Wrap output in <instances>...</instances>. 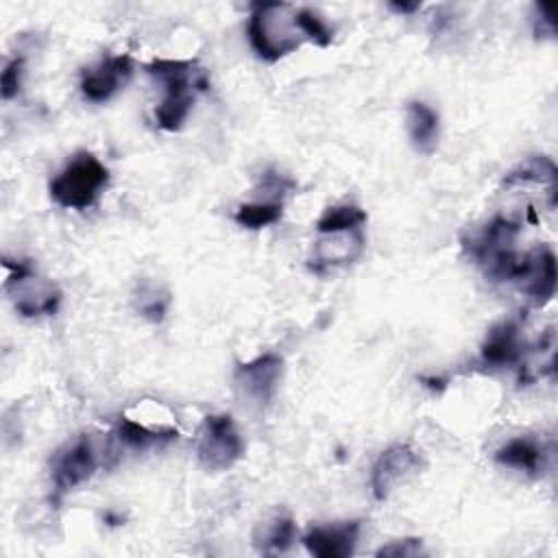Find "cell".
<instances>
[{
    "label": "cell",
    "mask_w": 558,
    "mask_h": 558,
    "mask_svg": "<svg viewBox=\"0 0 558 558\" xmlns=\"http://www.w3.org/2000/svg\"><path fill=\"white\" fill-rule=\"evenodd\" d=\"M246 37L255 54L268 63L296 52L307 41L299 17V7L286 2L253 4L246 22Z\"/></svg>",
    "instance_id": "cell-1"
},
{
    "label": "cell",
    "mask_w": 558,
    "mask_h": 558,
    "mask_svg": "<svg viewBox=\"0 0 558 558\" xmlns=\"http://www.w3.org/2000/svg\"><path fill=\"white\" fill-rule=\"evenodd\" d=\"M146 72L163 85V98L155 109V120L163 131H179L194 105V92L209 87L207 74L196 68V61L155 59Z\"/></svg>",
    "instance_id": "cell-2"
},
{
    "label": "cell",
    "mask_w": 558,
    "mask_h": 558,
    "mask_svg": "<svg viewBox=\"0 0 558 558\" xmlns=\"http://www.w3.org/2000/svg\"><path fill=\"white\" fill-rule=\"evenodd\" d=\"M521 231V225L508 216H495L482 229L462 238L464 253L484 268L486 277L493 281H510L519 251L514 240Z\"/></svg>",
    "instance_id": "cell-3"
},
{
    "label": "cell",
    "mask_w": 558,
    "mask_h": 558,
    "mask_svg": "<svg viewBox=\"0 0 558 558\" xmlns=\"http://www.w3.org/2000/svg\"><path fill=\"white\" fill-rule=\"evenodd\" d=\"M109 183V170L92 153H78L50 181V198L65 209H87Z\"/></svg>",
    "instance_id": "cell-4"
},
{
    "label": "cell",
    "mask_w": 558,
    "mask_h": 558,
    "mask_svg": "<svg viewBox=\"0 0 558 558\" xmlns=\"http://www.w3.org/2000/svg\"><path fill=\"white\" fill-rule=\"evenodd\" d=\"M2 266L7 270L4 290L11 292L13 305L22 316H52L59 310L61 290L54 283L39 279L28 262L2 259Z\"/></svg>",
    "instance_id": "cell-5"
},
{
    "label": "cell",
    "mask_w": 558,
    "mask_h": 558,
    "mask_svg": "<svg viewBox=\"0 0 558 558\" xmlns=\"http://www.w3.org/2000/svg\"><path fill=\"white\" fill-rule=\"evenodd\" d=\"M242 453L244 440L229 414H211L203 421L196 456L207 471H227Z\"/></svg>",
    "instance_id": "cell-6"
},
{
    "label": "cell",
    "mask_w": 558,
    "mask_h": 558,
    "mask_svg": "<svg viewBox=\"0 0 558 558\" xmlns=\"http://www.w3.org/2000/svg\"><path fill=\"white\" fill-rule=\"evenodd\" d=\"M556 255L549 246H536L519 255L512 283L534 303L545 305L556 294Z\"/></svg>",
    "instance_id": "cell-7"
},
{
    "label": "cell",
    "mask_w": 558,
    "mask_h": 558,
    "mask_svg": "<svg viewBox=\"0 0 558 558\" xmlns=\"http://www.w3.org/2000/svg\"><path fill=\"white\" fill-rule=\"evenodd\" d=\"M283 371V360L277 353H264L251 362H242L233 371V386L246 403L264 408L272 401Z\"/></svg>",
    "instance_id": "cell-8"
},
{
    "label": "cell",
    "mask_w": 558,
    "mask_h": 558,
    "mask_svg": "<svg viewBox=\"0 0 558 558\" xmlns=\"http://www.w3.org/2000/svg\"><path fill=\"white\" fill-rule=\"evenodd\" d=\"M423 460L418 451L405 442L384 449L371 469V490L377 501L390 497V493L408 477L418 473Z\"/></svg>",
    "instance_id": "cell-9"
},
{
    "label": "cell",
    "mask_w": 558,
    "mask_h": 558,
    "mask_svg": "<svg viewBox=\"0 0 558 558\" xmlns=\"http://www.w3.org/2000/svg\"><path fill=\"white\" fill-rule=\"evenodd\" d=\"M364 246H366V238L362 227L351 231H340V233H323L312 248L310 270L316 275H325L336 268L351 266L362 257Z\"/></svg>",
    "instance_id": "cell-10"
},
{
    "label": "cell",
    "mask_w": 558,
    "mask_h": 558,
    "mask_svg": "<svg viewBox=\"0 0 558 558\" xmlns=\"http://www.w3.org/2000/svg\"><path fill=\"white\" fill-rule=\"evenodd\" d=\"M96 451L87 436H78L72 445L61 449L52 460L54 499L83 484L96 471Z\"/></svg>",
    "instance_id": "cell-11"
},
{
    "label": "cell",
    "mask_w": 558,
    "mask_h": 558,
    "mask_svg": "<svg viewBox=\"0 0 558 558\" xmlns=\"http://www.w3.org/2000/svg\"><path fill=\"white\" fill-rule=\"evenodd\" d=\"M133 74V61L129 54H111L89 65L81 74V94L89 102L109 100Z\"/></svg>",
    "instance_id": "cell-12"
},
{
    "label": "cell",
    "mask_w": 558,
    "mask_h": 558,
    "mask_svg": "<svg viewBox=\"0 0 558 558\" xmlns=\"http://www.w3.org/2000/svg\"><path fill=\"white\" fill-rule=\"evenodd\" d=\"M523 355L525 342L517 320H501L493 325L480 347V364L490 371L514 366L523 360Z\"/></svg>",
    "instance_id": "cell-13"
},
{
    "label": "cell",
    "mask_w": 558,
    "mask_h": 558,
    "mask_svg": "<svg viewBox=\"0 0 558 558\" xmlns=\"http://www.w3.org/2000/svg\"><path fill=\"white\" fill-rule=\"evenodd\" d=\"M360 527V521L316 525L303 536V545L312 556L318 558H347L355 551Z\"/></svg>",
    "instance_id": "cell-14"
},
{
    "label": "cell",
    "mask_w": 558,
    "mask_h": 558,
    "mask_svg": "<svg viewBox=\"0 0 558 558\" xmlns=\"http://www.w3.org/2000/svg\"><path fill=\"white\" fill-rule=\"evenodd\" d=\"M495 462L525 475H538L545 469V449L534 438L517 436L495 451Z\"/></svg>",
    "instance_id": "cell-15"
},
{
    "label": "cell",
    "mask_w": 558,
    "mask_h": 558,
    "mask_svg": "<svg viewBox=\"0 0 558 558\" xmlns=\"http://www.w3.org/2000/svg\"><path fill=\"white\" fill-rule=\"evenodd\" d=\"M405 120H408V135L412 140V146L418 153H432L438 142L440 133V118L436 109H432L423 100H412L405 107Z\"/></svg>",
    "instance_id": "cell-16"
},
{
    "label": "cell",
    "mask_w": 558,
    "mask_h": 558,
    "mask_svg": "<svg viewBox=\"0 0 558 558\" xmlns=\"http://www.w3.org/2000/svg\"><path fill=\"white\" fill-rule=\"evenodd\" d=\"M296 538V525L288 514H275L268 521H262L253 532V545L262 554H283L292 547Z\"/></svg>",
    "instance_id": "cell-17"
},
{
    "label": "cell",
    "mask_w": 558,
    "mask_h": 558,
    "mask_svg": "<svg viewBox=\"0 0 558 558\" xmlns=\"http://www.w3.org/2000/svg\"><path fill=\"white\" fill-rule=\"evenodd\" d=\"M283 216L281 201H253L238 205L233 220L244 229H264L279 222Z\"/></svg>",
    "instance_id": "cell-18"
},
{
    "label": "cell",
    "mask_w": 558,
    "mask_h": 558,
    "mask_svg": "<svg viewBox=\"0 0 558 558\" xmlns=\"http://www.w3.org/2000/svg\"><path fill=\"white\" fill-rule=\"evenodd\" d=\"M118 438L126 447H131V449H148V447H153L157 442H166V440H172L177 436L159 432V429H153L146 423H142L140 418L126 414L118 423Z\"/></svg>",
    "instance_id": "cell-19"
},
{
    "label": "cell",
    "mask_w": 558,
    "mask_h": 558,
    "mask_svg": "<svg viewBox=\"0 0 558 558\" xmlns=\"http://www.w3.org/2000/svg\"><path fill=\"white\" fill-rule=\"evenodd\" d=\"M366 222V211L357 205H336L327 207L323 216L316 220V231L323 233H340V231H351L360 229Z\"/></svg>",
    "instance_id": "cell-20"
},
{
    "label": "cell",
    "mask_w": 558,
    "mask_h": 558,
    "mask_svg": "<svg viewBox=\"0 0 558 558\" xmlns=\"http://www.w3.org/2000/svg\"><path fill=\"white\" fill-rule=\"evenodd\" d=\"M521 183H549L556 185V163L549 157H530L510 170L504 179V185H521Z\"/></svg>",
    "instance_id": "cell-21"
},
{
    "label": "cell",
    "mask_w": 558,
    "mask_h": 558,
    "mask_svg": "<svg viewBox=\"0 0 558 558\" xmlns=\"http://www.w3.org/2000/svg\"><path fill=\"white\" fill-rule=\"evenodd\" d=\"M133 301H135V307L137 312L148 318L150 323H161L166 318V312H168V292L161 290L159 286L155 283H148V281H142L133 294Z\"/></svg>",
    "instance_id": "cell-22"
},
{
    "label": "cell",
    "mask_w": 558,
    "mask_h": 558,
    "mask_svg": "<svg viewBox=\"0 0 558 558\" xmlns=\"http://www.w3.org/2000/svg\"><path fill=\"white\" fill-rule=\"evenodd\" d=\"M299 17H301V26H303V33L307 37L310 44H316L320 48L329 46L331 39H333V31L331 26L312 9H305V7H299Z\"/></svg>",
    "instance_id": "cell-23"
},
{
    "label": "cell",
    "mask_w": 558,
    "mask_h": 558,
    "mask_svg": "<svg viewBox=\"0 0 558 558\" xmlns=\"http://www.w3.org/2000/svg\"><path fill=\"white\" fill-rule=\"evenodd\" d=\"M22 76H24V59L22 57H13L0 76V92L4 100H11L20 94L22 87Z\"/></svg>",
    "instance_id": "cell-24"
},
{
    "label": "cell",
    "mask_w": 558,
    "mask_h": 558,
    "mask_svg": "<svg viewBox=\"0 0 558 558\" xmlns=\"http://www.w3.org/2000/svg\"><path fill=\"white\" fill-rule=\"evenodd\" d=\"M554 33H556L554 7L547 2L534 4V35L536 37H554Z\"/></svg>",
    "instance_id": "cell-25"
},
{
    "label": "cell",
    "mask_w": 558,
    "mask_h": 558,
    "mask_svg": "<svg viewBox=\"0 0 558 558\" xmlns=\"http://www.w3.org/2000/svg\"><path fill=\"white\" fill-rule=\"evenodd\" d=\"M418 554H423L421 538H401V541H392V543L384 545L381 549H377V556H395V558L418 556Z\"/></svg>",
    "instance_id": "cell-26"
},
{
    "label": "cell",
    "mask_w": 558,
    "mask_h": 558,
    "mask_svg": "<svg viewBox=\"0 0 558 558\" xmlns=\"http://www.w3.org/2000/svg\"><path fill=\"white\" fill-rule=\"evenodd\" d=\"M390 9L397 11V13L410 15V13H414V11L421 9V2H390Z\"/></svg>",
    "instance_id": "cell-27"
}]
</instances>
